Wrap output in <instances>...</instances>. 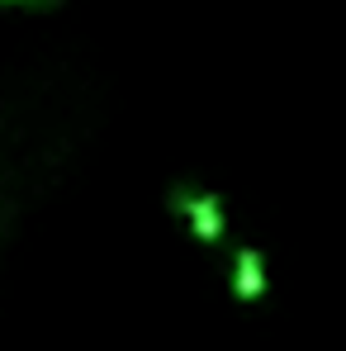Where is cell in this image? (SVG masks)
Masks as SVG:
<instances>
[{
    "instance_id": "cell-3",
    "label": "cell",
    "mask_w": 346,
    "mask_h": 351,
    "mask_svg": "<svg viewBox=\"0 0 346 351\" xmlns=\"http://www.w3.org/2000/svg\"><path fill=\"white\" fill-rule=\"evenodd\" d=\"M43 5H53V0H43Z\"/></svg>"
},
{
    "instance_id": "cell-1",
    "label": "cell",
    "mask_w": 346,
    "mask_h": 351,
    "mask_svg": "<svg viewBox=\"0 0 346 351\" xmlns=\"http://www.w3.org/2000/svg\"><path fill=\"white\" fill-rule=\"evenodd\" d=\"M166 204H171V214L185 219V228L195 242H204V247H219L223 237H228V204H223V195H214V190H199V185H171V195H166Z\"/></svg>"
},
{
    "instance_id": "cell-2",
    "label": "cell",
    "mask_w": 346,
    "mask_h": 351,
    "mask_svg": "<svg viewBox=\"0 0 346 351\" xmlns=\"http://www.w3.org/2000/svg\"><path fill=\"white\" fill-rule=\"evenodd\" d=\"M232 299L237 304H261L266 299V256H261V247H237L232 252Z\"/></svg>"
}]
</instances>
